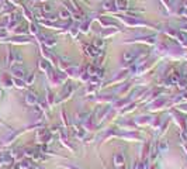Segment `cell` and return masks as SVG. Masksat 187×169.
Masks as SVG:
<instances>
[{"mask_svg":"<svg viewBox=\"0 0 187 169\" xmlns=\"http://www.w3.org/2000/svg\"><path fill=\"white\" fill-rule=\"evenodd\" d=\"M117 5L124 9V7H127V0H117Z\"/></svg>","mask_w":187,"mask_h":169,"instance_id":"cell-1","label":"cell"},{"mask_svg":"<svg viewBox=\"0 0 187 169\" xmlns=\"http://www.w3.org/2000/svg\"><path fill=\"white\" fill-rule=\"evenodd\" d=\"M44 10H45V11H49V10H51V6H49V5H44Z\"/></svg>","mask_w":187,"mask_h":169,"instance_id":"cell-2","label":"cell"},{"mask_svg":"<svg viewBox=\"0 0 187 169\" xmlns=\"http://www.w3.org/2000/svg\"><path fill=\"white\" fill-rule=\"evenodd\" d=\"M62 16H63V17H68V13H66V11H62Z\"/></svg>","mask_w":187,"mask_h":169,"instance_id":"cell-3","label":"cell"}]
</instances>
